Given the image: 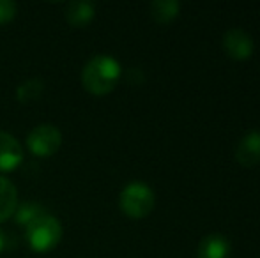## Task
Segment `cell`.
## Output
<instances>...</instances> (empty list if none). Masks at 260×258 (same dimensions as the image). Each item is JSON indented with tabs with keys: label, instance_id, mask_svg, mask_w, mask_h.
Segmentation results:
<instances>
[{
	"label": "cell",
	"instance_id": "1",
	"mask_svg": "<svg viewBox=\"0 0 260 258\" xmlns=\"http://www.w3.org/2000/svg\"><path fill=\"white\" fill-rule=\"evenodd\" d=\"M120 64L112 55H94L82 71V85L94 96L112 92L120 78Z\"/></svg>",
	"mask_w": 260,
	"mask_h": 258
},
{
	"label": "cell",
	"instance_id": "2",
	"mask_svg": "<svg viewBox=\"0 0 260 258\" xmlns=\"http://www.w3.org/2000/svg\"><path fill=\"white\" fill-rule=\"evenodd\" d=\"M25 237L34 251L46 253L60 242L62 225L55 216L45 212L25 228Z\"/></svg>",
	"mask_w": 260,
	"mask_h": 258
},
{
	"label": "cell",
	"instance_id": "3",
	"mask_svg": "<svg viewBox=\"0 0 260 258\" xmlns=\"http://www.w3.org/2000/svg\"><path fill=\"white\" fill-rule=\"evenodd\" d=\"M156 196L151 186L140 180H133V182L126 184L124 190L119 195V205L126 216L140 219L152 212L154 209Z\"/></svg>",
	"mask_w": 260,
	"mask_h": 258
},
{
	"label": "cell",
	"instance_id": "4",
	"mask_svg": "<svg viewBox=\"0 0 260 258\" xmlns=\"http://www.w3.org/2000/svg\"><path fill=\"white\" fill-rule=\"evenodd\" d=\"M62 133L53 124H39L28 133L27 147L38 158H50L60 149Z\"/></svg>",
	"mask_w": 260,
	"mask_h": 258
},
{
	"label": "cell",
	"instance_id": "5",
	"mask_svg": "<svg viewBox=\"0 0 260 258\" xmlns=\"http://www.w3.org/2000/svg\"><path fill=\"white\" fill-rule=\"evenodd\" d=\"M223 48L234 60H246L253 53V38L243 28H229L223 35Z\"/></svg>",
	"mask_w": 260,
	"mask_h": 258
},
{
	"label": "cell",
	"instance_id": "6",
	"mask_svg": "<svg viewBox=\"0 0 260 258\" xmlns=\"http://www.w3.org/2000/svg\"><path fill=\"white\" fill-rule=\"evenodd\" d=\"M23 161L20 141L9 133L0 131V172H13Z\"/></svg>",
	"mask_w": 260,
	"mask_h": 258
},
{
	"label": "cell",
	"instance_id": "7",
	"mask_svg": "<svg viewBox=\"0 0 260 258\" xmlns=\"http://www.w3.org/2000/svg\"><path fill=\"white\" fill-rule=\"evenodd\" d=\"M236 159L243 166H255L260 163V131H250L239 140L236 147Z\"/></svg>",
	"mask_w": 260,
	"mask_h": 258
},
{
	"label": "cell",
	"instance_id": "8",
	"mask_svg": "<svg viewBox=\"0 0 260 258\" xmlns=\"http://www.w3.org/2000/svg\"><path fill=\"white\" fill-rule=\"evenodd\" d=\"M94 16H96V6L89 0H75L66 7V18L71 27H85L94 20Z\"/></svg>",
	"mask_w": 260,
	"mask_h": 258
},
{
	"label": "cell",
	"instance_id": "9",
	"mask_svg": "<svg viewBox=\"0 0 260 258\" xmlns=\"http://www.w3.org/2000/svg\"><path fill=\"white\" fill-rule=\"evenodd\" d=\"M230 242L221 234H209L199 244V258H229Z\"/></svg>",
	"mask_w": 260,
	"mask_h": 258
},
{
	"label": "cell",
	"instance_id": "10",
	"mask_svg": "<svg viewBox=\"0 0 260 258\" xmlns=\"http://www.w3.org/2000/svg\"><path fill=\"white\" fill-rule=\"evenodd\" d=\"M18 207V191L6 177H0V223L14 216Z\"/></svg>",
	"mask_w": 260,
	"mask_h": 258
},
{
	"label": "cell",
	"instance_id": "11",
	"mask_svg": "<svg viewBox=\"0 0 260 258\" xmlns=\"http://www.w3.org/2000/svg\"><path fill=\"white\" fill-rule=\"evenodd\" d=\"M181 11V4L177 0H154L151 4V16L157 23H168Z\"/></svg>",
	"mask_w": 260,
	"mask_h": 258
},
{
	"label": "cell",
	"instance_id": "12",
	"mask_svg": "<svg viewBox=\"0 0 260 258\" xmlns=\"http://www.w3.org/2000/svg\"><path fill=\"white\" fill-rule=\"evenodd\" d=\"M45 90V82L41 78H30L25 80L18 85L16 89V99L20 103H32V101L39 99Z\"/></svg>",
	"mask_w": 260,
	"mask_h": 258
},
{
	"label": "cell",
	"instance_id": "13",
	"mask_svg": "<svg viewBox=\"0 0 260 258\" xmlns=\"http://www.w3.org/2000/svg\"><path fill=\"white\" fill-rule=\"evenodd\" d=\"M41 214H45V210H43L41 205H38V203H34V202H27V203H23V205L16 207L14 219H16L18 225H21L23 228H27L28 225H30L34 219H38Z\"/></svg>",
	"mask_w": 260,
	"mask_h": 258
},
{
	"label": "cell",
	"instance_id": "14",
	"mask_svg": "<svg viewBox=\"0 0 260 258\" xmlns=\"http://www.w3.org/2000/svg\"><path fill=\"white\" fill-rule=\"evenodd\" d=\"M18 13V7L11 0H0V25L9 23Z\"/></svg>",
	"mask_w": 260,
	"mask_h": 258
},
{
	"label": "cell",
	"instance_id": "15",
	"mask_svg": "<svg viewBox=\"0 0 260 258\" xmlns=\"http://www.w3.org/2000/svg\"><path fill=\"white\" fill-rule=\"evenodd\" d=\"M4 246H6V235H4V232L0 230V253H2Z\"/></svg>",
	"mask_w": 260,
	"mask_h": 258
}]
</instances>
